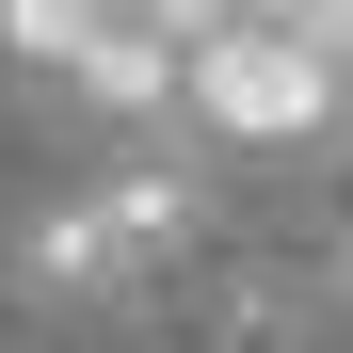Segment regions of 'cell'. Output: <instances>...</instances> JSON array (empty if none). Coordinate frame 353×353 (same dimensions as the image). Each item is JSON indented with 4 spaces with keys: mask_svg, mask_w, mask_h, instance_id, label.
Instances as JSON below:
<instances>
[{
    "mask_svg": "<svg viewBox=\"0 0 353 353\" xmlns=\"http://www.w3.org/2000/svg\"><path fill=\"white\" fill-rule=\"evenodd\" d=\"M0 32H17V65H48L97 112H176V81H193V48L145 0H0Z\"/></svg>",
    "mask_w": 353,
    "mask_h": 353,
    "instance_id": "7a4b0ae2",
    "label": "cell"
},
{
    "mask_svg": "<svg viewBox=\"0 0 353 353\" xmlns=\"http://www.w3.org/2000/svg\"><path fill=\"white\" fill-rule=\"evenodd\" d=\"M337 305H353V257H337Z\"/></svg>",
    "mask_w": 353,
    "mask_h": 353,
    "instance_id": "3957f363",
    "label": "cell"
},
{
    "mask_svg": "<svg viewBox=\"0 0 353 353\" xmlns=\"http://www.w3.org/2000/svg\"><path fill=\"white\" fill-rule=\"evenodd\" d=\"M193 225H209V176L193 161H112V176H81L65 209H32L17 257H32L48 305H129L161 257H193Z\"/></svg>",
    "mask_w": 353,
    "mask_h": 353,
    "instance_id": "6da1fadb",
    "label": "cell"
}]
</instances>
